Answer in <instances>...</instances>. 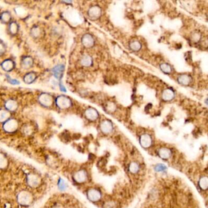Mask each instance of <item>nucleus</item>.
<instances>
[{
	"instance_id": "obj_1",
	"label": "nucleus",
	"mask_w": 208,
	"mask_h": 208,
	"mask_svg": "<svg viewBox=\"0 0 208 208\" xmlns=\"http://www.w3.org/2000/svg\"><path fill=\"white\" fill-rule=\"evenodd\" d=\"M56 104L61 109H67L71 106L72 102L68 97L61 95L57 98Z\"/></svg>"
},
{
	"instance_id": "obj_2",
	"label": "nucleus",
	"mask_w": 208,
	"mask_h": 208,
	"mask_svg": "<svg viewBox=\"0 0 208 208\" xmlns=\"http://www.w3.org/2000/svg\"><path fill=\"white\" fill-rule=\"evenodd\" d=\"M39 102L43 106L45 107H50L52 105L53 102V99L51 95L48 93H42L39 96Z\"/></svg>"
},
{
	"instance_id": "obj_3",
	"label": "nucleus",
	"mask_w": 208,
	"mask_h": 208,
	"mask_svg": "<svg viewBox=\"0 0 208 208\" xmlns=\"http://www.w3.org/2000/svg\"><path fill=\"white\" fill-rule=\"evenodd\" d=\"M18 128V123L15 119H10L7 120L4 125V129L8 133H12Z\"/></svg>"
},
{
	"instance_id": "obj_4",
	"label": "nucleus",
	"mask_w": 208,
	"mask_h": 208,
	"mask_svg": "<svg viewBox=\"0 0 208 208\" xmlns=\"http://www.w3.org/2000/svg\"><path fill=\"white\" fill-rule=\"evenodd\" d=\"M87 197L91 201L96 202L101 199V192L96 189H91L87 192Z\"/></svg>"
},
{
	"instance_id": "obj_5",
	"label": "nucleus",
	"mask_w": 208,
	"mask_h": 208,
	"mask_svg": "<svg viewBox=\"0 0 208 208\" xmlns=\"http://www.w3.org/2000/svg\"><path fill=\"white\" fill-rule=\"evenodd\" d=\"M18 200L20 204L26 205L31 201V196L27 192H22L18 195Z\"/></svg>"
},
{
	"instance_id": "obj_6",
	"label": "nucleus",
	"mask_w": 208,
	"mask_h": 208,
	"mask_svg": "<svg viewBox=\"0 0 208 208\" xmlns=\"http://www.w3.org/2000/svg\"><path fill=\"white\" fill-rule=\"evenodd\" d=\"M140 144L144 148H148L152 144V139L150 135L145 134L142 135L140 138Z\"/></svg>"
},
{
	"instance_id": "obj_7",
	"label": "nucleus",
	"mask_w": 208,
	"mask_h": 208,
	"mask_svg": "<svg viewBox=\"0 0 208 208\" xmlns=\"http://www.w3.org/2000/svg\"><path fill=\"white\" fill-rule=\"evenodd\" d=\"M100 129L103 133L109 134L112 132L113 129V126L110 121L104 120L100 125Z\"/></svg>"
},
{
	"instance_id": "obj_8",
	"label": "nucleus",
	"mask_w": 208,
	"mask_h": 208,
	"mask_svg": "<svg viewBox=\"0 0 208 208\" xmlns=\"http://www.w3.org/2000/svg\"><path fill=\"white\" fill-rule=\"evenodd\" d=\"M87 176L85 171L81 170L76 172L74 175V180L78 183H82L87 180Z\"/></svg>"
},
{
	"instance_id": "obj_9",
	"label": "nucleus",
	"mask_w": 208,
	"mask_h": 208,
	"mask_svg": "<svg viewBox=\"0 0 208 208\" xmlns=\"http://www.w3.org/2000/svg\"><path fill=\"white\" fill-rule=\"evenodd\" d=\"M85 115L86 118L89 120H91V121L96 120L98 117V113L95 109L92 107L87 109L85 112Z\"/></svg>"
},
{
	"instance_id": "obj_10",
	"label": "nucleus",
	"mask_w": 208,
	"mask_h": 208,
	"mask_svg": "<svg viewBox=\"0 0 208 208\" xmlns=\"http://www.w3.org/2000/svg\"><path fill=\"white\" fill-rule=\"evenodd\" d=\"M89 15L92 19L98 18L101 15V9L96 6L92 7L89 10Z\"/></svg>"
},
{
	"instance_id": "obj_11",
	"label": "nucleus",
	"mask_w": 208,
	"mask_h": 208,
	"mask_svg": "<svg viewBox=\"0 0 208 208\" xmlns=\"http://www.w3.org/2000/svg\"><path fill=\"white\" fill-rule=\"evenodd\" d=\"M82 43L85 47L90 48L93 45L94 40L92 36L89 34H85L82 39Z\"/></svg>"
},
{
	"instance_id": "obj_12",
	"label": "nucleus",
	"mask_w": 208,
	"mask_h": 208,
	"mask_svg": "<svg viewBox=\"0 0 208 208\" xmlns=\"http://www.w3.org/2000/svg\"><path fill=\"white\" fill-rule=\"evenodd\" d=\"M63 71H64V66L63 65H57V66L54 67L52 70L54 77H55L56 79H61Z\"/></svg>"
},
{
	"instance_id": "obj_13",
	"label": "nucleus",
	"mask_w": 208,
	"mask_h": 208,
	"mask_svg": "<svg viewBox=\"0 0 208 208\" xmlns=\"http://www.w3.org/2000/svg\"><path fill=\"white\" fill-rule=\"evenodd\" d=\"M158 155L163 159H168L172 155V151L167 148H162L159 150Z\"/></svg>"
},
{
	"instance_id": "obj_14",
	"label": "nucleus",
	"mask_w": 208,
	"mask_h": 208,
	"mask_svg": "<svg viewBox=\"0 0 208 208\" xmlns=\"http://www.w3.org/2000/svg\"><path fill=\"white\" fill-rule=\"evenodd\" d=\"M174 97V92L170 89L164 90L162 93V98L165 101H170Z\"/></svg>"
},
{
	"instance_id": "obj_15",
	"label": "nucleus",
	"mask_w": 208,
	"mask_h": 208,
	"mask_svg": "<svg viewBox=\"0 0 208 208\" xmlns=\"http://www.w3.org/2000/svg\"><path fill=\"white\" fill-rule=\"evenodd\" d=\"M39 178L34 174H30L28 178V182L31 187H36L39 184Z\"/></svg>"
},
{
	"instance_id": "obj_16",
	"label": "nucleus",
	"mask_w": 208,
	"mask_h": 208,
	"mask_svg": "<svg viewBox=\"0 0 208 208\" xmlns=\"http://www.w3.org/2000/svg\"><path fill=\"white\" fill-rule=\"evenodd\" d=\"M178 81L181 84L186 85L191 82V77L188 74H181L178 77Z\"/></svg>"
},
{
	"instance_id": "obj_17",
	"label": "nucleus",
	"mask_w": 208,
	"mask_h": 208,
	"mask_svg": "<svg viewBox=\"0 0 208 208\" xmlns=\"http://www.w3.org/2000/svg\"><path fill=\"white\" fill-rule=\"evenodd\" d=\"M5 106L8 111H14L17 109L18 107V104L15 101L13 100H9L6 103Z\"/></svg>"
},
{
	"instance_id": "obj_18",
	"label": "nucleus",
	"mask_w": 208,
	"mask_h": 208,
	"mask_svg": "<svg viewBox=\"0 0 208 208\" xmlns=\"http://www.w3.org/2000/svg\"><path fill=\"white\" fill-rule=\"evenodd\" d=\"M1 66H2V68L4 70L9 72V71H10L13 69L14 62L11 60H6V61H4L2 63Z\"/></svg>"
},
{
	"instance_id": "obj_19",
	"label": "nucleus",
	"mask_w": 208,
	"mask_h": 208,
	"mask_svg": "<svg viewBox=\"0 0 208 208\" xmlns=\"http://www.w3.org/2000/svg\"><path fill=\"white\" fill-rule=\"evenodd\" d=\"M32 64H33V61L30 57L25 58L21 62V65L24 69H29L32 66Z\"/></svg>"
},
{
	"instance_id": "obj_20",
	"label": "nucleus",
	"mask_w": 208,
	"mask_h": 208,
	"mask_svg": "<svg viewBox=\"0 0 208 208\" xmlns=\"http://www.w3.org/2000/svg\"><path fill=\"white\" fill-rule=\"evenodd\" d=\"M36 75L34 73H29L25 76L24 81L26 84H31L36 80Z\"/></svg>"
},
{
	"instance_id": "obj_21",
	"label": "nucleus",
	"mask_w": 208,
	"mask_h": 208,
	"mask_svg": "<svg viewBox=\"0 0 208 208\" xmlns=\"http://www.w3.org/2000/svg\"><path fill=\"white\" fill-rule=\"evenodd\" d=\"M81 64L84 67H89L92 63V59L89 56H84L82 57L81 61Z\"/></svg>"
},
{
	"instance_id": "obj_22",
	"label": "nucleus",
	"mask_w": 208,
	"mask_h": 208,
	"mask_svg": "<svg viewBox=\"0 0 208 208\" xmlns=\"http://www.w3.org/2000/svg\"><path fill=\"white\" fill-rule=\"evenodd\" d=\"M199 186L202 190H206L208 187V179L207 177H203L199 181Z\"/></svg>"
},
{
	"instance_id": "obj_23",
	"label": "nucleus",
	"mask_w": 208,
	"mask_h": 208,
	"mask_svg": "<svg viewBox=\"0 0 208 208\" xmlns=\"http://www.w3.org/2000/svg\"><path fill=\"white\" fill-rule=\"evenodd\" d=\"M10 114L7 111L1 109L0 110V122H6L7 119L9 118Z\"/></svg>"
},
{
	"instance_id": "obj_24",
	"label": "nucleus",
	"mask_w": 208,
	"mask_h": 208,
	"mask_svg": "<svg viewBox=\"0 0 208 208\" xmlns=\"http://www.w3.org/2000/svg\"><path fill=\"white\" fill-rule=\"evenodd\" d=\"M139 170V164L135 162H131L129 166V171L131 173H137Z\"/></svg>"
},
{
	"instance_id": "obj_25",
	"label": "nucleus",
	"mask_w": 208,
	"mask_h": 208,
	"mask_svg": "<svg viewBox=\"0 0 208 208\" xmlns=\"http://www.w3.org/2000/svg\"><path fill=\"white\" fill-rule=\"evenodd\" d=\"M130 48L133 51H139L141 48L140 43L138 41H134L133 42H131L130 44Z\"/></svg>"
},
{
	"instance_id": "obj_26",
	"label": "nucleus",
	"mask_w": 208,
	"mask_h": 208,
	"mask_svg": "<svg viewBox=\"0 0 208 208\" xmlns=\"http://www.w3.org/2000/svg\"><path fill=\"white\" fill-rule=\"evenodd\" d=\"M161 70L166 73H170L172 72L171 67L167 63H162L160 65Z\"/></svg>"
},
{
	"instance_id": "obj_27",
	"label": "nucleus",
	"mask_w": 208,
	"mask_h": 208,
	"mask_svg": "<svg viewBox=\"0 0 208 208\" xmlns=\"http://www.w3.org/2000/svg\"><path fill=\"white\" fill-rule=\"evenodd\" d=\"M18 25L15 22H12L9 26L10 32L12 34H15L18 31Z\"/></svg>"
},
{
	"instance_id": "obj_28",
	"label": "nucleus",
	"mask_w": 208,
	"mask_h": 208,
	"mask_svg": "<svg viewBox=\"0 0 208 208\" xmlns=\"http://www.w3.org/2000/svg\"><path fill=\"white\" fill-rule=\"evenodd\" d=\"M7 160L4 156L0 153V169H4L6 167Z\"/></svg>"
},
{
	"instance_id": "obj_29",
	"label": "nucleus",
	"mask_w": 208,
	"mask_h": 208,
	"mask_svg": "<svg viewBox=\"0 0 208 208\" xmlns=\"http://www.w3.org/2000/svg\"><path fill=\"white\" fill-rule=\"evenodd\" d=\"M58 188L61 190H62V191L65 190L67 189V184L65 183V182L61 178L59 179L58 182Z\"/></svg>"
},
{
	"instance_id": "obj_30",
	"label": "nucleus",
	"mask_w": 208,
	"mask_h": 208,
	"mask_svg": "<svg viewBox=\"0 0 208 208\" xmlns=\"http://www.w3.org/2000/svg\"><path fill=\"white\" fill-rule=\"evenodd\" d=\"M1 18L4 22H7V21L10 20V14L8 12H5L1 14Z\"/></svg>"
},
{
	"instance_id": "obj_31",
	"label": "nucleus",
	"mask_w": 208,
	"mask_h": 208,
	"mask_svg": "<svg viewBox=\"0 0 208 208\" xmlns=\"http://www.w3.org/2000/svg\"><path fill=\"white\" fill-rule=\"evenodd\" d=\"M155 169L156 172H162V171H164L165 170L167 169V167L163 165V164H161V163H159V164H158V165H156L155 167Z\"/></svg>"
},
{
	"instance_id": "obj_32",
	"label": "nucleus",
	"mask_w": 208,
	"mask_h": 208,
	"mask_svg": "<svg viewBox=\"0 0 208 208\" xmlns=\"http://www.w3.org/2000/svg\"><path fill=\"white\" fill-rule=\"evenodd\" d=\"M32 35H34L35 37L37 36L39 34V33H40L39 29L38 28H35L34 29H32Z\"/></svg>"
},
{
	"instance_id": "obj_33",
	"label": "nucleus",
	"mask_w": 208,
	"mask_h": 208,
	"mask_svg": "<svg viewBox=\"0 0 208 208\" xmlns=\"http://www.w3.org/2000/svg\"><path fill=\"white\" fill-rule=\"evenodd\" d=\"M5 51V47L2 43H0V55L3 54Z\"/></svg>"
},
{
	"instance_id": "obj_34",
	"label": "nucleus",
	"mask_w": 208,
	"mask_h": 208,
	"mask_svg": "<svg viewBox=\"0 0 208 208\" xmlns=\"http://www.w3.org/2000/svg\"><path fill=\"white\" fill-rule=\"evenodd\" d=\"M9 82L13 84H19V82L16 80H12V79H10V78H9Z\"/></svg>"
}]
</instances>
